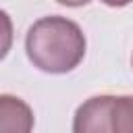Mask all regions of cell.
Instances as JSON below:
<instances>
[{
    "label": "cell",
    "mask_w": 133,
    "mask_h": 133,
    "mask_svg": "<svg viewBox=\"0 0 133 133\" xmlns=\"http://www.w3.org/2000/svg\"><path fill=\"white\" fill-rule=\"evenodd\" d=\"M33 112L31 108L15 96L4 94L0 98V133H31Z\"/></svg>",
    "instance_id": "3"
},
{
    "label": "cell",
    "mask_w": 133,
    "mask_h": 133,
    "mask_svg": "<svg viewBox=\"0 0 133 133\" xmlns=\"http://www.w3.org/2000/svg\"><path fill=\"white\" fill-rule=\"evenodd\" d=\"M114 133H133V96H118L112 104Z\"/></svg>",
    "instance_id": "4"
},
{
    "label": "cell",
    "mask_w": 133,
    "mask_h": 133,
    "mask_svg": "<svg viewBox=\"0 0 133 133\" xmlns=\"http://www.w3.org/2000/svg\"><path fill=\"white\" fill-rule=\"evenodd\" d=\"M56 2H60L64 6H83V4H87L91 0H56Z\"/></svg>",
    "instance_id": "5"
},
{
    "label": "cell",
    "mask_w": 133,
    "mask_h": 133,
    "mask_svg": "<svg viewBox=\"0 0 133 133\" xmlns=\"http://www.w3.org/2000/svg\"><path fill=\"white\" fill-rule=\"evenodd\" d=\"M102 2L108 4V6H114V8H116V6H127V4L133 2V0H102Z\"/></svg>",
    "instance_id": "6"
},
{
    "label": "cell",
    "mask_w": 133,
    "mask_h": 133,
    "mask_svg": "<svg viewBox=\"0 0 133 133\" xmlns=\"http://www.w3.org/2000/svg\"><path fill=\"white\" fill-rule=\"evenodd\" d=\"M27 58L44 73L62 75L73 71L85 56L81 27L64 17L52 15L35 21L25 37Z\"/></svg>",
    "instance_id": "1"
},
{
    "label": "cell",
    "mask_w": 133,
    "mask_h": 133,
    "mask_svg": "<svg viewBox=\"0 0 133 133\" xmlns=\"http://www.w3.org/2000/svg\"><path fill=\"white\" fill-rule=\"evenodd\" d=\"M114 96H94L85 100L73 116V133H114Z\"/></svg>",
    "instance_id": "2"
}]
</instances>
